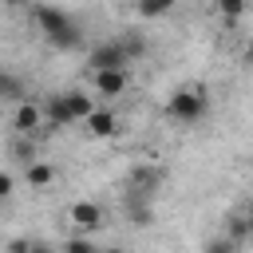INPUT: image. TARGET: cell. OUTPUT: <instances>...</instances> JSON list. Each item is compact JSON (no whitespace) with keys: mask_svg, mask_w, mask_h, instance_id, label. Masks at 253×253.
<instances>
[{"mask_svg":"<svg viewBox=\"0 0 253 253\" xmlns=\"http://www.w3.org/2000/svg\"><path fill=\"white\" fill-rule=\"evenodd\" d=\"M4 4H12V8H20V4H28V0H4Z\"/></svg>","mask_w":253,"mask_h":253,"instance_id":"cell-23","label":"cell"},{"mask_svg":"<svg viewBox=\"0 0 253 253\" xmlns=\"http://www.w3.org/2000/svg\"><path fill=\"white\" fill-rule=\"evenodd\" d=\"M8 253H28V237H16V241H8Z\"/></svg>","mask_w":253,"mask_h":253,"instance_id":"cell-21","label":"cell"},{"mask_svg":"<svg viewBox=\"0 0 253 253\" xmlns=\"http://www.w3.org/2000/svg\"><path fill=\"white\" fill-rule=\"evenodd\" d=\"M67 221L75 225V233L95 237V233L103 229V206H99V202H75V206L67 210Z\"/></svg>","mask_w":253,"mask_h":253,"instance_id":"cell-5","label":"cell"},{"mask_svg":"<svg viewBox=\"0 0 253 253\" xmlns=\"http://www.w3.org/2000/svg\"><path fill=\"white\" fill-rule=\"evenodd\" d=\"M83 123H87V130H91L95 138H111V134H119V115H115V111L95 107V111H91Z\"/></svg>","mask_w":253,"mask_h":253,"instance_id":"cell-8","label":"cell"},{"mask_svg":"<svg viewBox=\"0 0 253 253\" xmlns=\"http://www.w3.org/2000/svg\"><path fill=\"white\" fill-rule=\"evenodd\" d=\"M115 43L126 51V59H130V63H134L138 55H146V36H142V32H126V36H119Z\"/></svg>","mask_w":253,"mask_h":253,"instance_id":"cell-12","label":"cell"},{"mask_svg":"<svg viewBox=\"0 0 253 253\" xmlns=\"http://www.w3.org/2000/svg\"><path fill=\"white\" fill-rule=\"evenodd\" d=\"M8 83H12V71L0 63V99H4V91H8Z\"/></svg>","mask_w":253,"mask_h":253,"instance_id":"cell-22","label":"cell"},{"mask_svg":"<svg viewBox=\"0 0 253 253\" xmlns=\"http://www.w3.org/2000/svg\"><path fill=\"white\" fill-rule=\"evenodd\" d=\"M225 237H233L237 245H245V241H249V213H245V210H237V213L229 217V229H225Z\"/></svg>","mask_w":253,"mask_h":253,"instance_id":"cell-13","label":"cell"},{"mask_svg":"<svg viewBox=\"0 0 253 253\" xmlns=\"http://www.w3.org/2000/svg\"><path fill=\"white\" fill-rule=\"evenodd\" d=\"M111 67H130L126 51H123L115 40H107V43H95V51H91V71H111Z\"/></svg>","mask_w":253,"mask_h":253,"instance_id":"cell-7","label":"cell"},{"mask_svg":"<svg viewBox=\"0 0 253 253\" xmlns=\"http://www.w3.org/2000/svg\"><path fill=\"white\" fill-rule=\"evenodd\" d=\"M202 253H241V245H237L233 237H213V241H206Z\"/></svg>","mask_w":253,"mask_h":253,"instance_id":"cell-17","label":"cell"},{"mask_svg":"<svg viewBox=\"0 0 253 253\" xmlns=\"http://www.w3.org/2000/svg\"><path fill=\"white\" fill-rule=\"evenodd\" d=\"M99 253H123V249H115V245H111V249H99Z\"/></svg>","mask_w":253,"mask_h":253,"instance_id":"cell-24","label":"cell"},{"mask_svg":"<svg viewBox=\"0 0 253 253\" xmlns=\"http://www.w3.org/2000/svg\"><path fill=\"white\" fill-rule=\"evenodd\" d=\"M16 154H20V162H24V166H28V162H32V158H36V150H32V146H28V142H24V138H20V142H16Z\"/></svg>","mask_w":253,"mask_h":253,"instance_id":"cell-19","label":"cell"},{"mask_svg":"<svg viewBox=\"0 0 253 253\" xmlns=\"http://www.w3.org/2000/svg\"><path fill=\"white\" fill-rule=\"evenodd\" d=\"M63 99H67V111H71L75 123H83V119L95 111V95H91V91H63Z\"/></svg>","mask_w":253,"mask_h":253,"instance_id":"cell-11","label":"cell"},{"mask_svg":"<svg viewBox=\"0 0 253 253\" xmlns=\"http://www.w3.org/2000/svg\"><path fill=\"white\" fill-rule=\"evenodd\" d=\"M40 111H43V123H47V126H71V123H75L71 111H67V99H63V95H47Z\"/></svg>","mask_w":253,"mask_h":253,"instance_id":"cell-9","label":"cell"},{"mask_svg":"<svg viewBox=\"0 0 253 253\" xmlns=\"http://www.w3.org/2000/svg\"><path fill=\"white\" fill-rule=\"evenodd\" d=\"M166 115L174 123H182V126H198L210 115V95L202 87H190V83L186 87H174L170 99H166Z\"/></svg>","mask_w":253,"mask_h":253,"instance_id":"cell-2","label":"cell"},{"mask_svg":"<svg viewBox=\"0 0 253 253\" xmlns=\"http://www.w3.org/2000/svg\"><path fill=\"white\" fill-rule=\"evenodd\" d=\"M162 170L158 166H150V162H138V166H130V174H126V198H154L158 194V186H162Z\"/></svg>","mask_w":253,"mask_h":253,"instance_id":"cell-3","label":"cell"},{"mask_svg":"<svg viewBox=\"0 0 253 253\" xmlns=\"http://www.w3.org/2000/svg\"><path fill=\"white\" fill-rule=\"evenodd\" d=\"M12 126H16V134H20V138L36 134V130L43 126V111H40V103L20 99V103H16V115H12Z\"/></svg>","mask_w":253,"mask_h":253,"instance_id":"cell-6","label":"cell"},{"mask_svg":"<svg viewBox=\"0 0 253 253\" xmlns=\"http://www.w3.org/2000/svg\"><path fill=\"white\" fill-rule=\"evenodd\" d=\"M12 190H16V178H12L8 170H0V202H4V198H12Z\"/></svg>","mask_w":253,"mask_h":253,"instance_id":"cell-18","label":"cell"},{"mask_svg":"<svg viewBox=\"0 0 253 253\" xmlns=\"http://www.w3.org/2000/svg\"><path fill=\"white\" fill-rule=\"evenodd\" d=\"M174 4H178V0H138V16H146V20H158V16L174 12Z\"/></svg>","mask_w":253,"mask_h":253,"instance_id":"cell-14","label":"cell"},{"mask_svg":"<svg viewBox=\"0 0 253 253\" xmlns=\"http://www.w3.org/2000/svg\"><path fill=\"white\" fill-rule=\"evenodd\" d=\"M59 253H99V245H95V237L75 233V237H67V241H63V249H59Z\"/></svg>","mask_w":253,"mask_h":253,"instance_id":"cell-15","label":"cell"},{"mask_svg":"<svg viewBox=\"0 0 253 253\" xmlns=\"http://www.w3.org/2000/svg\"><path fill=\"white\" fill-rule=\"evenodd\" d=\"M32 16H36V28L43 32V40H47L51 47H59V51H75V47L83 43V28H79L63 8H55V4H36Z\"/></svg>","mask_w":253,"mask_h":253,"instance_id":"cell-1","label":"cell"},{"mask_svg":"<svg viewBox=\"0 0 253 253\" xmlns=\"http://www.w3.org/2000/svg\"><path fill=\"white\" fill-rule=\"evenodd\" d=\"M213 4V12H221L225 20H237L241 12H245V0H210Z\"/></svg>","mask_w":253,"mask_h":253,"instance_id":"cell-16","label":"cell"},{"mask_svg":"<svg viewBox=\"0 0 253 253\" xmlns=\"http://www.w3.org/2000/svg\"><path fill=\"white\" fill-rule=\"evenodd\" d=\"M91 87L103 99H119L130 87V67H111V71H91Z\"/></svg>","mask_w":253,"mask_h":253,"instance_id":"cell-4","label":"cell"},{"mask_svg":"<svg viewBox=\"0 0 253 253\" xmlns=\"http://www.w3.org/2000/svg\"><path fill=\"white\" fill-rule=\"evenodd\" d=\"M28 253H59V249L47 245V241H28Z\"/></svg>","mask_w":253,"mask_h":253,"instance_id":"cell-20","label":"cell"},{"mask_svg":"<svg viewBox=\"0 0 253 253\" xmlns=\"http://www.w3.org/2000/svg\"><path fill=\"white\" fill-rule=\"evenodd\" d=\"M24 178H28V186H32V190H47V186L55 182V166H47V162L32 158V162L24 166Z\"/></svg>","mask_w":253,"mask_h":253,"instance_id":"cell-10","label":"cell"}]
</instances>
